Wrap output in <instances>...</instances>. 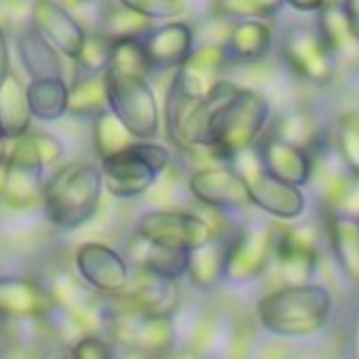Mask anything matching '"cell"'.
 <instances>
[{"label": "cell", "mask_w": 359, "mask_h": 359, "mask_svg": "<svg viewBox=\"0 0 359 359\" xmlns=\"http://www.w3.org/2000/svg\"><path fill=\"white\" fill-rule=\"evenodd\" d=\"M104 173L93 161H72L51 173L43 191V212L57 231H76L93 220L102 205Z\"/></svg>", "instance_id": "obj_1"}, {"label": "cell", "mask_w": 359, "mask_h": 359, "mask_svg": "<svg viewBox=\"0 0 359 359\" xmlns=\"http://www.w3.org/2000/svg\"><path fill=\"white\" fill-rule=\"evenodd\" d=\"M334 313V296L325 285H283L256 304L260 325L281 338H309L319 334Z\"/></svg>", "instance_id": "obj_2"}, {"label": "cell", "mask_w": 359, "mask_h": 359, "mask_svg": "<svg viewBox=\"0 0 359 359\" xmlns=\"http://www.w3.org/2000/svg\"><path fill=\"white\" fill-rule=\"evenodd\" d=\"M269 116L271 106L266 97L252 89L239 87V91L214 118L205 150L212 156L231 163L233 156L258 144Z\"/></svg>", "instance_id": "obj_3"}, {"label": "cell", "mask_w": 359, "mask_h": 359, "mask_svg": "<svg viewBox=\"0 0 359 359\" xmlns=\"http://www.w3.org/2000/svg\"><path fill=\"white\" fill-rule=\"evenodd\" d=\"M104 315V334L125 351L158 357L167 355L175 344L173 317H156L142 313L114 296H100Z\"/></svg>", "instance_id": "obj_4"}, {"label": "cell", "mask_w": 359, "mask_h": 359, "mask_svg": "<svg viewBox=\"0 0 359 359\" xmlns=\"http://www.w3.org/2000/svg\"><path fill=\"white\" fill-rule=\"evenodd\" d=\"M169 163L171 154L163 144L152 140H135L123 152L100 158L104 191L114 199H137L152 191Z\"/></svg>", "instance_id": "obj_5"}, {"label": "cell", "mask_w": 359, "mask_h": 359, "mask_svg": "<svg viewBox=\"0 0 359 359\" xmlns=\"http://www.w3.org/2000/svg\"><path fill=\"white\" fill-rule=\"evenodd\" d=\"M7 148V156L0 165V201L5 208L24 212L43 201L45 165L39 156L30 131Z\"/></svg>", "instance_id": "obj_6"}, {"label": "cell", "mask_w": 359, "mask_h": 359, "mask_svg": "<svg viewBox=\"0 0 359 359\" xmlns=\"http://www.w3.org/2000/svg\"><path fill=\"white\" fill-rule=\"evenodd\" d=\"M231 163L245 180L252 205L279 220H298L304 214L306 199L302 189L281 182V180L271 175L262 167L256 146L239 152L237 156H233Z\"/></svg>", "instance_id": "obj_7"}, {"label": "cell", "mask_w": 359, "mask_h": 359, "mask_svg": "<svg viewBox=\"0 0 359 359\" xmlns=\"http://www.w3.org/2000/svg\"><path fill=\"white\" fill-rule=\"evenodd\" d=\"M108 110H112L123 125L137 140H154L161 129V108L150 79L125 76L104 72Z\"/></svg>", "instance_id": "obj_8"}, {"label": "cell", "mask_w": 359, "mask_h": 359, "mask_svg": "<svg viewBox=\"0 0 359 359\" xmlns=\"http://www.w3.org/2000/svg\"><path fill=\"white\" fill-rule=\"evenodd\" d=\"M135 237L175 250H197L216 237L212 224L197 214L177 210H150L135 222Z\"/></svg>", "instance_id": "obj_9"}, {"label": "cell", "mask_w": 359, "mask_h": 359, "mask_svg": "<svg viewBox=\"0 0 359 359\" xmlns=\"http://www.w3.org/2000/svg\"><path fill=\"white\" fill-rule=\"evenodd\" d=\"M281 57L285 66L304 83L325 87L334 81L336 60L323 43L317 26H292L281 36Z\"/></svg>", "instance_id": "obj_10"}, {"label": "cell", "mask_w": 359, "mask_h": 359, "mask_svg": "<svg viewBox=\"0 0 359 359\" xmlns=\"http://www.w3.org/2000/svg\"><path fill=\"white\" fill-rule=\"evenodd\" d=\"M275 254V231L269 226H250L229 241L224 283L248 285L262 277Z\"/></svg>", "instance_id": "obj_11"}, {"label": "cell", "mask_w": 359, "mask_h": 359, "mask_svg": "<svg viewBox=\"0 0 359 359\" xmlns=\"http://www.w3.org/2000/svg\"><path fill=\"white\" fill-rule=\"evenodd\" d=\"M74 271L100 296L123 292L131 275V262L108 243L87 241L74 252Z\"/></svg>", "instance_id": "obj_12"}, {"label": "cell", "mask_w": 359, "mask_h": 359, "mask_svg": "<svg viewBox=\"0 0 359 359\" xmlns=\"http://www.w3.org/2000/svg\"><path fill=\"white\" fill-rule=\"evenodd\" d=\"M121 302L156 317H173L182 300L180 279L163 277L140 266H131V275L123 292L114 294Z\"/></svg>", "instance_id": "obj_13"}, {"label": "cell", "mask_w": 359, "mask_h": 359, "mask_svg": "<svg viewBox=\"0 0 359 359\" xmlns=\"http://www.w3.org/2000/svg\"><path fill=\"white\" fill-rule=\"evenodd\" d=\"M191 195L212 210H239L250 203V191L243 175L233 165H214L195 171L189 177Z\"/></svg>", "instance_id": "obj_14"}, {"label": "cell", "mask_w": 359, "mask_h": 359, "mask_svg": "<svg viewBox=\"0 0 359 359\" xmlns=\"http://www.w3.org/2000/svg\"><path fill=\"white\" fill-rule=\"evenodd\" d=\"M277 275L285 285L311 283L317 271V248L315 239L306 229H283L275 231V254Z\"/></svg>", "instance_id": "obj_15"}, {"label": "cell", "mask_w": 359, "mask_h": 359, "mask_svg": "<svg viewBox=\"0 0 359 359\" xmlns=\"http://www.w3.org/2000/svg\"><path fill=\"white\" fill-rule=\"evenodd\" d=\"M226 66L231 64L224 45L205 43L201 47H195L191 57L175 70L171 87L187 97L201 100L214 89L218 81H222L220 74Z\"/></svg>", "instance_id": "obj_16"}, {"label": "cell", "mask_w": 359, "mask_h": 359, "mask_svg": "<svg viewBox=\"0 0 359 359\" xmlns=\"http://www.w3.org/2000/svg\"><path fill=\"white\" fill-rule=\"evenodd\" d=\"M140 39L148 55L152 74L167 70L175 72L195 49V30L184 22L169 20L163 26H152Z\"/></svg>", "instance_id": "obj_17"}, {"label": "cell", "mask_w": 359, "mask_h": 359, "mask_svg": "<svg viewBox=\"0 0 359 359\" xmlns=\"http://www.w3.org/2000/svg\"><path fill=\"white\" fill-rule=\"evenodd\" d=\"M32 26L70 62L79 55L87 36L85 26L72 15V9L64 7L60 0H34Z\"/></svg>", "instance_id": "obj_18"}, {"label": "cell", "mask_w": 359, "mask_h": 359, "mask_svg": "<svg viewBox=\"0 0 359 359\" xmlns=\"http://www.w3.org/2000/svg\"><path fill=\"white\" fill-rule=\"evenodd\" d=\"M258 154H260L262 167L271 175L281 180V182H287V184L300 187V189L311 182L313 158H311L309 150L273 135L260 144Z\"/></svg>", "instance_id": "obj_19"}, {"label": "cell", "mask_w": 359, "mask_h": 359, "mask_svg": "<svg viewBox=\"0 0 359 359\" xmlns=\"http://www.w3.org/2000/svg\"><path fill=\"white\" fill-rule=\"evenodd\" d=\"M51 306L41 279L22 275H0V321L39 317Z\"/></svg>", "instance_id": "obj_20"}, {"label": "cell", "mask_w": 359, "mask_h": 359, "mask_svg": "<svg viewBox=\"0 0 359 359\" xmlns=\"http://www.w3.org/2000/svg\"><path fill=\"white\" fill-rule=\"evenodd\" d=\"M15 47L22 68L32 79H47V76H66L64 70V55L32 26H24L15 32Z\"/></svg>", "instance_id": "obj_21"}, {"label": "cell", "mask_w": 359, "mask_h": 359, "mask_svg": "<svg viewBox=\"0 0 359 359\" xmlns=\"http://www.w3.org/2000/svg\"><path fill=\"white\" fill-rule=\"evenodd\" d=\"M222 45L229 64H256L269 55L273 47V30L264 20H241L233 24Z\"/></svg>", "instance_id": "obj_22"}, {"label": "cell", "mask_w": 359, "mask_h": 359, "mask_svg": "<svg viewBox=\"0 0 359 359\" xmlns=\"http://www.w3.org/2000/svg\"><path fill=\"white\" fill-rule=\"evenodd\" d=\"M32 127L26 85L18 74H9L0 83V135L13 142L26 135Z\"/></svg>", "instance_id": "obj_23"}, {"label": "cell", "mask_w": 359, "mask_h": 359, "mask_svg": "<svg viewBox=\"0 0 359 359\" xmlns=\"http://www.w3.org/2000/svg\"><path fill=\"white\" fill-rule=\"evenodd\" d=\"M317 30L327 45L334 60H346V62H359V39L353 34L348 20L344 15L342 3H330L317 11Z\"/></svg>", "instance_id": "obj_24"}, {"label": "cell", "mask_w": 359, "mask_h": 359, "mask_svg": "<svg viewBox=\"0 0 359 359\" xmlns=\"http://www.w3.org/2000/svg\"><path fill=\"white\" fill-rule=\"evenodd\" d=\"M28 106L32 118L41 123H55L68 114V81L66 76L32 79L26 85Z\"/></svg>", "instance_id": "obj_25"}, {"label": "cell", "mask_w": 359, "mask_h": 359, "mask_svg": "<svg viewBox=\"0 0 359 359\" xmlns=\"http://www.w3.org/2000/svg\"><path fill=\"white\" fill-rule=\"evenodd\" d=\"M226 248L229 241L214 237L205 245L189 252V266L187 277L189 281L201 290L212 292L220 283H224V264H226Z\"/></svg>", "instance_id": "obj_26"}, {"label": "cell", "mask_w": 359, "mask_h": 359, "mask_svg": "<svg viewBox=\"0 0 359 359\" xmlns=\"http://www.w3.org/2000/svg\"><path fill=\"white\" fill-rule=\"evenodd\" d=\"M104 110H108L104 74L74 72L72 81L68 83V116L79 121H93Z\"/></svg>", "instance_id": "obj_27"}, {"label": "cell", "mask_w": 359, "mask_h": 359, "mask_svg": "<svg viewBox=\"0 0 359 359\" xmlns=\"http://www.w3.org/2000/svg\"><path fill=\"white\" fill-rule=\"evenodd\" d=\"M327 235L334 258L344 277L359 283V220L334 212L327 222Z\"/></svg>", "instance_id": "obj_28"}, {"label": "cell", "mask_w": 359, "mask_h": 359, "mask_svg": "<svg viewBox=\"0 0 359 359\" xmlns=\"http://www.w3.org/2000/svg\"><path fill=\"white\" fill-rule=\"evenodd\" d=\"M135 239H137V245L131 252V266H140V269H146L150 273L171 277V279L187 277V266H189L187 250L156 245V243L144 241L140 237H135Z\"/></svg>", "instance_id": "obj_29"}, {"label": "cell", "mask_w": 359, "mask_h": 359, "mask_svg": "<svg viewBox=\"0 0 359 359\" xmlns=\"http://www.w3.org/2000/svg\"><path fill=\"white\" fill-rule=\"evenodd\" d=\"M91 123H93V146L97 158H106L116 152H123L137 140L112 110H104Z\"/></svg>", "instance_id": "obj_30"}, {"label": "cell", "mask_w": 359, "mask_h": 359, "mask_svg": "<svg viewBox=\"0 0 359 359\" xmlns=\"http://www.w3.org/2000/svg\"><path fill=\"white\" fill-rule=\"evenodd\" d=\"M108 72L125 74V76H140V79H150L152 68L148 62V55L144 51L142 39L140 36H127V39H116L112 45V55L108 62Z\"/></svg>", "instance_id": "obj_31"}, {"label": "cell", "mask_w": 359, "mask_h": 359, "mask_svg": "<svg viewBox=\"0 0 359 359\" xmlns=\"http://www.w3.org/2000/svg\"><path fill=\"white\" fill-rule=\"evenodd\" d=\"M41 281L51 302L62 304V306H83V304L93 302L100 296L79 277V273L72 275L68 271H55V273H49Z\"/></svg>", "instance_id": "obj_32"}, {"label": "cell", "mask_w": 359, "mask_h": 359, "mask_svg": "<svg viewBox=\"0 0 359 359\" xmlns=\"http://www.w3.org/2000/svg\"><path fill=\"white\" fill-rule=\"evenodd\" d=\"M285 7V0H214V13L222 20H271Z\"/></svg>", "instance_id": "obj_33"}, {"label": "cell", "mask_w": 359, "mask_h": 359, "mask_svg": "<svg viewBox=\"0 0 359 359\" xmlns=\"http://www.w3.org/2000/svg\"><path fill=\"white\" fill-rule=\"evenodd\" d=\"M152 24L154 22H150L148 18L133 13L116 3L114 7H108L102 13L97 30L110 36L112 41H116V39H127V36H142L144 32L152 28Z\"/></svg>", "instance_id": "obj_34"}, {"label": "cell", "mask_w": 359, "mask_h": 359, "mask_svg": "<svg viewBox=\"0 0 359 359\" xmlns=\"http://www.w3.org/2000/svg\"><path fill=\"white\" fill-rule=\"evenodd\" d=\"M112 45L114 41L110 36H106L100 30L89 32L83 41V47L79 51V55L72 60L74 62V70L81 74H104L112 55Z\"/></svg>", "instance_id": "obj_35"}, {"label": "cell", "mask_w": 359, "mask_h": 359, "mask_svg": "<svg viewBox=\"0 0 359 359\" xmlns=\"http://www.w3.org/2000/svg\"><path fill=\"white\" fill-rule=\"evenodd\" d=\"M277 137L287 140L304 150H311V146L317 144V125L315 121L304 112H292L283 116L277 125Z\"/></svg>", "instance_id": "obj_36"}, {"label": "cell", "mask_w": 359, "mask_h": 359, "mask_svg": "<svg viewBox=\"0 0 359 359\" xmlns=\"http://www.w3.org/2000/svg\"><path fill=\"white\" fill-rule=\"evenodd\" d=\"M114 3L148 18L150 22H169L187 11V0H114Z\"/></svg>", "instance_id": "obj_37"}, {"label": "cell", "mask_w": 359, "mask_h": 359, "mask_svg": "<svg viewBox=\"0 0 359 359\" xmlns=\"http://www.w3.org/2000/svg\"><path fill=\"white\" fill-rule=\"evenodd\" d=\"M68 355L72 359H112L114 344L104 336V332H91L79 336L68 344Z\"/></svg>", "instance_id": "obj_38"}, {"label": "cell", "mask_w": 359, "mask_h": 359, "mask_svg": "<svg viewBox=\"0 0 359 359\" xmlns=\"http://www.w3.org/2000/svg\"><path fill=\"white\" fill-rule=\"evenodd\" d=\"M338 154L346 169L359 177V118L342 121L338 129Z\"/></svg>", "instance_id": "obj_39"}, {"label": "cell", "mask_w": 359, "mask_h": 359, "mask_svg": "<svg viewBox=\"0 0 359 359\" xmlns=\"http://www.w3.org/2000/svg\"><path fill=\"white\" fill-rule=\"evenodd\" d=\"M32 3L34 0H0V26L18 32L32 24Z\"/></svg>", "instance_id": "obj_40"}, {"label": "cell", "mask_w": 359, "mask_h": 359, "mask_svg": "<svg viewBox=\"0 0 359 359\" xmlns=\"http://www.w3.org/2000/svg\"><path fill=\"white\" fill-rule=\"evenodd\" d=\"M30 135L34 140V146H36L39 156H41L45 167H53L55 163L62 161V156H64V142L57 135H53L49 131H43V129H34V131L30 129Z\"/></svg>", "instance_id": "obj_41"}, {"label": "cell", "mask_w": 359, "mask_h": 359, "mask_svg": "<svg viewBox=\"0 0 359 359\" xmlns=\"http://www.w3.org/2000/svg\"><path fill=\"white\" fill-rule=\"evenodd\" d=\"M334 212L359 220V177L353 175V182H346L344 189L338 193Z\"/></svg>", "instance_id": "obj_42"}, {"label": "cell", "mask_w": 359, "mask_h": 359, "mask_svg": "<svg viewBox=\"0 0 359 359\" xmlns=\"http://www.w3.org/2000/svg\"><path fill=\"white\" fill-rule=\"evenodd\" d=\"M11 74V47L7 30L0 26V83Z\"/></svg>", "instance_id": "obj_43"}, {"label": "cell", "mask_w": 359, "mask_h": 359, "mask_svg": "<svg viewBox=\"0 0 359 359\" xmlns=\"http://www.w3.org/2000/svg\"><path fill=\"white\" fill-rule=\"evenodd\" d=\"M330 0H285V5H290L294 11H300V13H317Z\"/></svg>", "instance_id": "obj_44"}, {"label": "cell", "mask_w": 359, "mask_h": 359, "mask_svg": "<svg viewBox=\"0 0 359 359\" xmlns=\"http://www.w3.org/2000/svg\"><path fill=\"white\" fill-rule=\"evenodd\" d=\"M353 34L359 39V0H340Z\"/></svg>", "instance_id": "obj_45"}, {"label": "cell", "mask_w": 359, "mask_h": 359, "mask_svg": "<svg viewBox=\"0 0 359 359\" xmlns=\"http://www.w3.org/2000/svg\"><path fill=\"white\" fill-rule=\"evenodd\" d=\"M353 351H355V357H359V311H357V319L353 327Z\"/></svg>", "instance_id": "obj_46"}, {"label": "cell", "mask_w": 359, "mask_h": 359, "mask_svg": "<svg viewBox=\"0 0 359 359\" xmlns=\"http://www.w3.org/2000/svg\"><path fill=\"white\" fill-rule=\"evenodd\" d=\"M60 3L64 5V7H68V9H79V7H85L87 3H91V0H60Z\"/></svg>", "instance_id": "obj_47"}, {"label": "cell", "mask_w": 359, "mask_h": 359, "mask_svg": "<svg viewBox=\"0 0 359 359\" xmlns=\"http://www.w3.org/2000/svg\"><path fill=\"white\" fill-rule=\"evenodd\" d=\"M7 144H9V142H7L3 135H0V165H3V161H5V156H7V148H9Z\"/></svg>", "instance_id": "obj_48"}]
</instances>
